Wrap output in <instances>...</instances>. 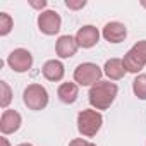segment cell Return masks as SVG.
Wrapping results in <instances>:
<instances>
[{
    "mask_svg": "<svg viewBox=\"0 0 146 146\" xmlns=\"http://www.w3.org/2000/svg\"><path fill=\"white\" fill-rule=\"evenodd\" d=\"M103 74V70L91 62L81 64L78 65V69L74 70V81L79 86H95L96 83H100V78Z\"/></svg>",
    "mask_w": 146,
    "mask_h": 146,
    "instance_id": "5",
    "label": "cell"
},
{
    "mask_svg": "<svg viewBox=\"0 0 146 146\" xmlns=\"http://www.w3.org/2000/svg\"><path fill=\"white\" fill-rule=\"evenodd\" d=\"M65 5L69 7V9H83L84 5H86V0H79V2H72V0H67L65 2Z\"/></svg>",
    "mask_w": 146,
    "mask_h": 146,
    "instance_id": "18",
    "label": "cell"
},
{
    "mask_svg": "<svg viewBox=\"0 0 146 146\" xmlns=\"http://www.w3.org/2000/svg\"><path fill=\"white\" fill-rule=\"evenodd\" d=\"M14 23H12V17L7 14V12H0V35L5 36L11 33Z\"/></svg>",
    "mask_w": 146,
    "mask_h": 146,
    "instance_id": "16",
    "label": "cell"
},
{
    "mask_svg": "<svg viewBox=\"0 0 146 146\" xmlns=\"http://www.w3.org/2000/svg\"><path fill=\"white\" fill-rule=\"evenodd\" d=\"M117 91H119L117 84H113L110 81H100V83H96L95 86H91L90 95H88L91 107H95L96 110H107L113 103V100L117 96Z\"/></svg>",
    "mask_w": 146,
    "mask_h": 146,
    "instance_id": "1",
    "label": "cell"
},
{
    "mask_svg": "<svg viewBox=\"0 0 146 146\" xmlns=\"http://www.w3.org/2000/svg\"><path fill=\"white\" fill-rule=\"evenodd\" d=\"M21 127V115L16 110H4L0 119V131L2 134H12Z\"/></svg>",
    "mask_w": 146,
    "mask_h": 146,
    "instance_id": "9",
    "label": "cell"
},
{
    "mask_svg": "<svg viewBox=\"0 0 146 146\" xmlns=\"http://www.w3.org/2000/svg\"><path fill=\"white\" fill-rule=\"evenodd\" d=\"M78 48H79V45H78L76 38H72V36H69V35L60 36L58 41H57V45H55L57 55H58L60 58H69V57H72V55H76Z\"/></svg>",
    "mask_w": 146,
    "mask_h": 146,
    "instance_id": "11",
    "label": "cell"
},
{
    "mask_svg": "<svg viewBox=\"0 0 146 146\" xmlns=\"http://www.w3.org/2000/svg\"><path fill=\"white\" fill-rule=\"evenodd\" d=\"M141 5H143V7H146V0H143V2H141Z\"/></svg>",
    "mask_w": 146,
    "mask_h": 146,
    "instance_id": "23",
    "label": "cell"
},
{
    "mask_svg": "<svg viewBox=\"0 0 146 146\" xmlns=\"http://www.w3.org/2000/svg\"><path fill=\"white\" fill-rule=\"evenodd\" d=\"M43 76L48 81H60L64 78V64L60 60H48L43 65Z\"/></svg>",
    "mask_w": 146,
    "mask_h": 146,
    "instance_id": "13",
    "label": "cell"
},
{
    "mask_svg": "<svg viewBox=\"0 0 146 146\" xmlns=\"http://www.w3.org/2000/svg\"><path fill=\"white\" fill-rule=\"evenodd\" d=\"M60 24H62V19L55 11H45V12H40L38 16V28L41 33L48 36L57 35L60 31Z\"/></svg>",
    "mask_w": 146,
    "mask_h": 146,
    "instance_id": "6",
    "label": "cell"
},
{
    "mask_svg": "<svg viewBox=\"0 0 146 146\" xmlns=\"http://www.w3.org/2000/svg\"><path fill=\"white\" fill-rule=\"evenodd\" d=\"M19 146H33V144H29V143H21Z\"/></svg>",
    "mask_w": 146,
    "mask_h": 146,
    "instance_id": "22",
    "label": "cell"
},
{
    "mask_svg": "<svg viewBox=\"0 0 146 146\" xmlns=\"http://www.w3.org/2000/svg\"><path fill=\"white\" fill-rule=\"evenodd\" d=\"M0 90H2V95H0V107L7 108V105L12 100V91H11V88H9V84L5 81H0Z\"/></svg>",
    "mask_w": 146,
    "mask_h": 146,
    "instance_id": "17",
    "label": "cell"
},
{
    "mask_svg": "<svg viewBox=\"0 0 146 146\" xmlns=\"http://www.w3.org/2000/svg\"><path fill=\"white\" fill-rule=\"evenodd\" d=\"M103 72L112 79V81H117V79H122L124 74H125V67H124V62L120 58H110L105 62V67H103Z\"/></svg>",
    "mask_w": 146,
    "mask_h": 146,
    "instance_id": "14",
    "label": "cell"
},
{
    "mask_svg": "<svg viewBox=\"0 0 146 146\" xmlns=\"http://www.w3.org/2000/svg\"><path fill=\"white\" fill-rule=\"evenodd\" d=\"M132 91L139 100H146V74H139L132 81Z\"/></svg>",
    "mask_w": 146,
    "mask_h": 146,
    "instance_id": "15",
    "label": "cell"
},
{
    "mask_svg": "<svg viewBox=\"0 0 146 146\" xmlns=\"http://www.w3.org/2000/svg\"><path fill=\"white\" fill-rule=\"evenodd\" d=\"M69 146H96V144H93V143H90L86 139H72L69 143Z\"/></svg>",
    "mask_w": 146,
    "mask_h": 146,
    "instance_id": "19",
    "label": "cell"
},
{
    "mask_svg": "<svg viewBox=\"0 0 146 146\" xmlns=\"http://www.w3.org/2000/svg\"><path fill=\"white\" fill-rule=\"evenodd\" d=\"M124 67L127 72H139L146 65V40L137 41L125 55H124Z\"/></svg>",
    "mask_w": 146,
    "mask_h": 146,
    "instance_id": "3",
    "label": "cell"
},
{
    "mask_svg": "<svg viewBox=\"0 0 146 146\" xmlns=\"http://www.w3.org/2000/svg\"><path fill=\"white\" fill-rule=\"evenodd\" d=\"M7 64H9L11 69L16 70V72H26V70H29L31 65H33V55H31L28 50H24V48H17V50H14V52L9 55Z\"/></svg>",
    "mask_w": 146,
    "mask_h": 146,
    "instance_id": "7",
    "label": "cell"
},
{
    "mask_svg": "<svg viewBox=\"0 0 146 146\" xmlns=\"http://www.w3.org/2000/svg\"><path fill=\"white\" fill-rule=\"evenodd\" d=\"M102 124H103V117L96 110H83L78 115V131L86 137L96 136Z\"/></svg>",
    "mask_w": 146,
    "mask_h": 146,
    "instance_id": "2",
    "label": "cell"
},
{
    "mask_svg": "<svg viewBox=\"0 0 146 146\" xmlns=\"http://www.w3.org/2000/svg\"><path fill=\"white\" fill-rule=\"evenodd\" d=\"M58 100L65 105H70V103H74L78 100V95H79V88L76 83H62L58 86Z\"/></svg>",
    "mask_w": 146,
    "mask_h": 146,
    "instance_id": "12",
    "label": "cell"
},
{
    "mask_svg": "<svg viewBox=\"0 0 146 146\" xmlns=\"http://www.w3.org/2000/svg\"><path fill=\"white\" fill-rule=\"evenodd\" d=\"M23 102L29 110H43L48 105V93L41 84H29L23 93Z\"/></svg>",
    "mask_w": 146,
    "mask_h": 146,
    "instance_id": "4",
    "label": "cell"
},
{
    "mask_svg": "<svg viewBox=\"0 0 146 146\" xmlns=\"http://www.w3.org/2000/svg\"><path fill=\"white\" fill-rule=\"evenodd\" d=\"M2 144H4V146H11V144H9V141H7L5 137H2Z\"/></svg>",
    "mask_w": 146,
    "mask_h": 146,
    "instance_id": "21",
    "label": "cell"
},
{
    "mask_svg": "<svg viewBox=\"0 0 146 146\" xmlns=\"http://www.w3.org/2000/svg\"><path fill=\"white\" fill-rule=\"evenodd\" d=\"M98 40H100V31H98L95 26H91V24L83 26V28L78 31V35H76V41H78V45L83 46V48H91V46H95V45L98 43Z\"/></svg>",
    "mask_w": 146,
    "mask_h": 146,
    "instance_id": "8",
    "label": "cell"
},
{
    "mask_svg": "<svg viewBox=\"0 0 146 146\" xmlns=\"http://www.w3.org/2000/svg\"><path fill=\"white\" fill-rule=\"evenodd\" d=\"M31 7H35V9H43V7H46V2H45V0H41V2H31Z\"/></svg>",
    "mask_w": 146,
    "mask_h": 146,
    "instance_id": "20",
    "label": "cell"
},
{
    "mask_svg": "<svg viewBox=\"0 0 146 146\" xmlns=\"http://www.w3.org/2000/svg\"><path fill=\"white\" fill-rule=\"evenodd\" d=\"M125 36H127V29L122 23L113 21V23L105 24V28H103V38L110 43H120L125 40Z\"/></svg>",
    "mask_w": 146,
    "mask_h": 146,
    "instance_id": "10",
    "label": "cell"
}]
</instances>
